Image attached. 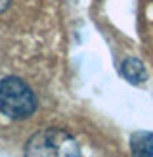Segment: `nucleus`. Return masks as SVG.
I'll return each instance as SVG.
<instances>
[{"label":"nucleus","instance_id":"1","mask_svg":"<svg viewBox=\"0 0 153 157\" xmlns=\"http://www.w3.org/2000/svg\"><path fill=\"white\" fill-rule=\"evenodd\" d=\"M38 107L31 86L19 77H4L0 81V113L8 119H27Z\"/></svg>","mask_w":153,"mask_h":157},{"label":"nucleus","instance_id":"2","mask_svg":"<svg viewBox=\"0 0 153 157\" xmlns=\"http://www.w3.org/2000/svg\"><path fill=\"white\" fill-rule=\"evenodd\" d=\"M23 157H80V147L69 132L44 128L27 140Z\"/></svg>","mask_w":153,"mask_h":157},{"label":"nucleus","instance_id":"3","mask_svg":"<svg viewBox=\"0 0 153 157\" xmlns=\"http://www.w3.org/2000/svg\"><path fill=\"white\" fill-rule=\"evenodd\" d=\"M132 157H153V132H136L130 138Z\"/></svg>","mask_w":153,"mask_h":157},{"label":"nucleus","instance_id":"4","mask_svg":"<svg viewBox=\"0 0 153 157\" xmlns=\"http://www.w3.org/2000/svg\"><path fill=\"white\" fill-rule=\"evenodd\" d=\"M121 71H122V75H125L130 82H134V84H140V82H144V81H145L144 65H142L138 59H134V58H128L125 63H122Z\"/></svg>","mask_w":153,"mask_h":157},{"label":"nucleus","instance_id":"5","mask_svg":"<svg viewBox=\"0 0 153 157\" xmlns=\"http://www.w3.org/2000/svg\"><path fill=\"white\" fill-rule=\"evenodd\" d=\"M10 2H12V0H0V13H2L6 8L10 6Z\"/></svg>","mask_w":153,"mask_h":157}]
</instances>
